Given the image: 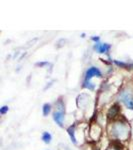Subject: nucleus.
Masks as SVG:
<instances>
[{
	"label": "nucleus",
	"instance_id": "f257e3e1",
	"mask_svg": "<svg viewBox=\"0 0 133 150\" xmlns=\"http://www.w3.org/2000/svg\"><path fill=\"white\" fill-rule=\"evenodd\" d=\"M93 76H101V72L97 68H95V67H91V68L88 69V71L86 72V81L91 79Z\"/></svg>",
	"mask_w": 133,
	"mask_h": 150
},
{
	"label": "nucleus",
	"instance_id": "f03ea898",
	"mask_svg": "<svg viewBox=\"0 0 133 150\" xmlns=\"http://www.w3.org/2000/svg\"><path fill=\"white\" fill-rule=\"evenodd\" d=\"M110 46L108 44H96L95 45V49L100 53H104V52H107L109 50Z\"/></svg>",
	"mask_w": 133,
	"mask_h": 150
},
{
	"label": "nucleus",
	"instance_id": "7ed1b4c3",
	"mask_svg": "<svg viewBox=\"0 0 133 150\" xmlns=\"http://www.w3.org/2000/svg\"><path fill=\"white\" fill-rule=\"evenodd\" d=\"M63 118H64V116H63V114L61 113V112H56V113H54V120L59 124L60 126L62 125Z\"/></svg>",
	"mask_w": 133,
	"mask_h": 150
},
{
	"label": "nucleus",
	"instance_id": "20e7f679",
	"mask_svg": "<svg viewBox=\"0 0 133 150\" xmlns=\"http://www.w3.org/2000/svg\"><path fill=\"white\" fill-rule=\"evenodd\" d=\"M42 139H43L44 141L46 142V143H48V142H50V140H51V135L49 134L48 132L43 133V136H42Z\"/></svg>",
	"mask_w": 133,
	"mask_h": 150
},
{
	"label": "nucleus",
	"instance_id": "39448f33",
	"mask_svg": "<svg viewBox=\"0 0 133 150\" xmlns=\"http://www.w3.org/2000/svg\"><path fill=\"white\" fill-rule=\"evenodd\" d=\"M49 112H50V105L45 104L43 106V114H44V115H47Z\"/></svg>",
	"mask_w": 133,
	"mask_h": 150
},
{
	"label": "nucleus",
	"instance_id": "423d86ee",
	"mask_svg": "<svg viewBox=\"0 0 133 150\" xmlns=\"http://www.w3.org/2000/svg\"><path fill=\"white\" fill-rule=\"evenodd\" d=\"M7 110H8V108H7L6 106H4L3 108L1 109V113H5V112L7 111Z\"/></svg>",
	"mask_w": 133,
	"mask_h": 150
}]
</instances>
